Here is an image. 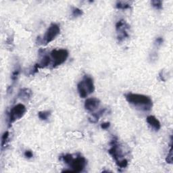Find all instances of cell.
I'll use <instances>...</instances> for the list:
<instances>
[{
	"mask_svg": "<svg viewBox=\"0 0 173 173\" xmlns=\"http://www.w3.org/2000/svg\"><path fill=\"white\" fill-rule=\"evenodd\" d=\"M77 90L81 98H86L90 94L95 91V85L93 79L89 75H85L81 81L77 85Z\"/></svg>",
	"mask_w": 173,
	"mask_h": 173,
	"instance_id": "4",
	"label": "cell"
},
{
	"mask_svg": "<svg viewBox=\"0 0 173 173\" xmlns=\"http://www.w3.org/2000/svg\"><path fill=\"white\" fill-rule=\"evenodd\" d=\"M151 4L154 8H156V10H160L162 8V1H152L151 2Z\"/></svg>",
	"mask_w": 173,
	"mask_h": 173,
	"instance_id": "17",
	"label": "cell"
},
{
	"mask_svg": "<svg viewBox=\"0 0 173 173\" xmlns=\"http://www.w3.org/2000/svg\"><path fill=\"white\" fill-rule=\"evenodd\" d=\"M147 123L149 124V126L155 131H158L161 128L160 122L158 121V119L154 116H148L146 118Z\"/></svg>",
	"mask_w": 173,
	"mask_h": 173,
	"instance_id": "10",
	"label": "cell"
},
{
	"mask_svg": "<svg viewBox=\"0 0 173 173\" xmlns=\"http://www.w3.org/2000/svg\"><path fill=\"white\" fill-rule=\"evenodd\" d=\"M60 33V28L57 24L55 23H52L50 25L49 28L47 29L45 33L43 36L42 39H40V37H37L38 43L39 44H44L47 45L50 42H52L56 39L57 35Z\"/></svg>",
	"mask_w": 173,
	"mask_h": 173,
	"instance_id": "5",
	"label": "cell"
},
{
	"mask_svg": "<svg viewBox=\"0 0 173 173\" xmlns=\"http://www.w3.org/2000/svg\"><path fill=\"white\" fill-rule=\"evenodd\" d=\"M51 57L50 56H48V55H44V56H43L41 60V62L40 63H39V67L41 68H45L47 67V66H49V64L51 63Z\"/></svg>",
	"mask_w": 173,
	"mask_h": 173,
	"instance_id": "11",
	"label": "cell"
},
{
	"mask_svg": "<svg viewBox=\"0 0 173 173\" xmlns=\"http://www.w3.org/2000/svg\"><path fill=\"white\" fill-rule=\"evenodd\" d=\"M51 112L50 111H41L39 112L38 116L41 121H47L49 118Z\"/></svg>",
	"mask_w": 173,
	"mask_h": 173,
	"instance_id": "14",
	"label": "cell"
},
{
	"mask_svg": "<svg viewBox=\"0 0 173 173\" xmlns=\"http://www.w3.org/2000/svg\"><path fill=\"white\" fill-rule=\"evenodd\" d=\"M125 99L131 105L140 111H150L153 107V101L150 97L143 94L128 93L125 94Z\"/></svg>",
	"mask_w": 173,
	"mask_h": 173,
	"instance_id": "1",
	"label": "cell"
},
{
	"mask_svg": "<svg viewBox=\"0 0 173 173\" xmlns=\"http://www.w3.org/2000/svg\"><path fill=\"white\" fill-rule=\"evenodd\" d=\"M110 126V123L109 122H106V123H103L101 124V128L103 129V130H106V129L109 128Z\"/></svg>",
	"mask_w": 173,
	"mask_h": 173,
	"instance_id": "21",
	"label": "cell"
},
{
	"mask_svg": "<svg viewBox=\"0 0 173 173\" xmlns=\"http://www.w3.org/2000/svg\"><path fill=\"white\" fill-rule=\"evenodd\" d=\"M83 11L82 10L78 8H74L73 10V12H72V15L74 17H80V16L83 15Z\"/></svg>",
	"mask_w": 173,
	"mask_h": 173,
	"instance_id": "18",
	"label": "cell"
},
{
	"mask_svg": "<svg viewBox=\"0 0 173 173\" xmlns=\"http://www.w3.org/2000/svg\"><path fill=\"white\" fill-rule=\"evenodd\" d=\"M24 156L26 157L27 158H31L33 157V151L31 150H27L24 152Z\"/></svg>",
	"mask_w": 173,
	"mask_h": 173,
	"instance_id": "20",
	"label": "cell"
},
{
	"mask_svg": "<svg viewBox=\"0 0 173 173\" xmlns=\"http://www.w3.org/2000/svg\"><path fill=\"white\" fill-rule=\"evenodd\" d=\"M9 132L8 131H6V132H4V133L2 135L1 137V148L3 149L4 147L6 145L7 142H8V139H9Z\"/></svg>",
	"mask_w": 173,
	"mask_h": 173,
	"instance_id": "16",
	"label": "cell"
},
{
	"mask_svg": "<svg viewBox=\"0 0 173 173\" xmlns=\"http://www.w3.org/2000/svg\"><path fill=\"white\" fill-rule=\"evenodd\" d=\"M128 29H129V26L124 20H121L116 22V31L117 38L120 42L123 41L125 38L128 37Z\"/></svg>",
	"mask_w": 173,
	"mask_h": 173,
	"instance_id": "8",
	"label": "cell"
},
{
	"mask_svg": "<svg viewBox=\"0 0 173 173\" xmlns=\"http://www.w3.org/2000/svg\"><path fill=\"white\" fill-rule=\"evenodd\" d=\"M100 106V101L98 98H91L85 100V108L87 111L93 112L96 110Z\"/></svg>",
	"mask_w": 173,
	"mask_h": 173,
	"instance_id": "9",
	"label": "cell"
},
{
	"mask_svg": "<svg viewBox=\"0 0 173 173\" xmlns=\"http://www.w3.org/2000/svg\"><path fill=\"white\" fill-rule=\"evenodd\" d=\"M31 95V91H29V89H22L20 90V91L19 92V96L21 97V98H30Z\"/></svg>",
	"mask_w": 173,
	"mask_h": 173,
	"instance_id": "15",
	"label": "cell"
},
{
	"mask_svg": "<svg viewBox=\"0 0 173 173\" xmlns=\"http://www.w3.org/2000/svg\"><path fill=\"white\" fill-rule=\"evenodd\" d=\"M108 152L114 160L116 161L118 167L121 168H124L128 166V161L123 158V151L118 145V140L114 139L111 141V147L108 149Z\"/></svg>",
	"mask_w": 173,
	"mask_h": 173,
	"instance_id": "3",
	"label": "cell"
},
{
	"mask_svg": "<svg viewBox=\"0 0 173 173\" xmlns=\"http://www.w3.org/2000/svg\"><path fill=\"white\" fill-rule=\"evenodd\" d=\"M19 73L20 70H18V69H17V70L14 71L12 73V76H11V79H12V80L15 81V80L17 79V77H18V75H19Z\"/></svg>",
	"mask_w": 173,
	"mask_h": 173,
	"instance_id": "19",
	"label": "cell"
},
{
	"mask_svg": "<svg viewBox=\"0 0 173 173\" xmlns=\"http://www.w3.org/2000/svg\"><path fill=\"white\" fill-rule=\"evenodd\" d=\"M172 139L171 137V139H170V149L168 151V155L167 158H166V161L168 164H172Z\"/></svg>",
	"mask_w": 173,
	"mask_h": 173,
	"instance_id": "13",
	"label": "cell"
},
{
	"mask_svg": "<svg viewBox=\"0 0 173 173\" xmlns=\"http://www.w3.org/2000/svg\"><path fill=\"white\" fill-rule=\"evenodd\" d=\"M69 56V53L65 49H55L50 53V57L52 60V68H56L64 63Z\"/></svg>",
	"mask_w": 173,
	"mask_h": 173,
	"instance_id": "6",
	"label": "cell"
},
{
	"mask_svg": "<svg viewBox=\"0 0 173 173\" xmlns=\"http://www.w3.org/2000/svg\"><path fill=\"white\" fill-rule=\"evenodd\" d=\"M116 8L121 10H126L131 8V5L126 1H118L116 4Z\"/></svg>",
	"mask_w": 173,
	"mask_h": 173,
	"instance_id": "12",
	"label": "cell"
},
{
	"mask_svg": "<svg viewBox=\"0 0 173 173\" xmlns=\"http://www.w3.org/2000/svg\"><path fill=\"white\" fill-rule=\"evenodd\" d=\"M27 112V108L22 103H18L11 108L10 112L8 114V124L9 126L11 125L15 121L19 120L24 116Z\"/></svg>",
	"mask_w": 173,
	"mask_h": 173,
	"instance_id": "7",
	"label": "cell"
},
{
	"mask_svg": "<svg viewBox=\"0 0 173 173\" xmlns=\"http://www.w3.org/2000/svg\"><path fill=\"white\" fill-rule=\"evenodd\" d=\"M163 43V39L162 37H158L156 39L155 44L157 45H161Z\"/></svg>",
	"mask_w": 173,
	"mask_h": 173,
	"instance_id": "22",
	"label": "cell"
},
{
	"mask_svg": "<svg viewBox=\"0 0 173 173\" xmlns=\"http://www.w3.org/2000/svg\"><path fill=\"white\" fill-rule=\"evenodd\" d=\"M60 159L71 168L70 172H81L87 165L86 159L79 154L76 158H74L72 154H66L60 156Z\"/></svg>",
	"mask_w": 173,
	"mask_h": 173,
	"instance_id": "2",
	"label": "cell"
}]
</instances>
